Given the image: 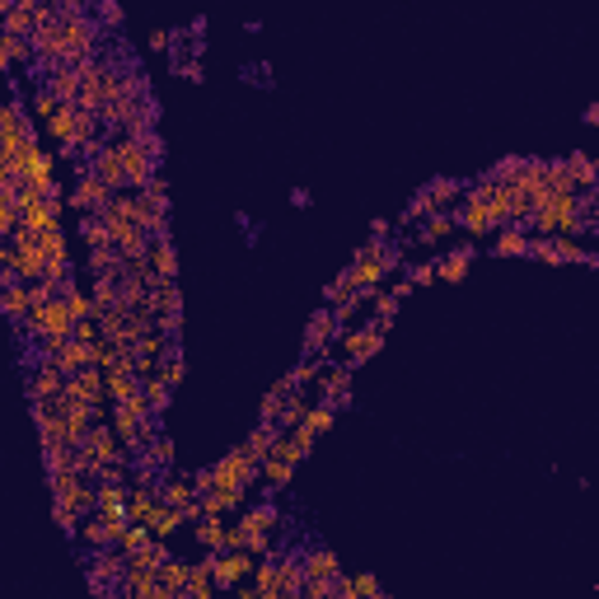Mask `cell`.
Instances as JSON below:
<instances>
[{"instance_id": "ba28073f", "label": "cell", "mask_w": 599, "mask_h": 599, "mask_svg": "<svg viewBox=\"0 0 599 599\" xmlns=\"http://www.w3.org/2000/svg\"><path fill=\"white\" fill-rule=\"evenodd\" d=\"M276 525H282V510H276L272 501H262V506L244 510V520H239L244 548H249L253 557H267V552H272V529H276Z\"/></svg>"}, {"instance_id": "f1b7e54d", "label": "cell", "mask_w": 599, "mask_h": 599, "mask_svg": "<svg viewBox=\"0 0 599 599\" xmlns=\"http://www.w3.org/2000/svg\"><path fill=\"white\" fill-rule=\"evenodd\" d=\"M305 572H300V552L295 557H276V599H300Z\"/></svg>"}, {"instance_id": "3957f363", "label": "cell", "mask_w": 599, "mask_h": 599, "mask_svg": "<svg viewBox=\"0 0 599 599\" xmlns=\"http://www.w3.org/2000/svg\"><path fill=\"white\" fill-rule=\"evenodd\" d=\"M24 328H28V337L43 347V356L48 351H57L70 333H75V318H70V309H66V300H61V291L52 295V300H43V305H33L28 309V318H24Z\"/></svg>"}, {"instance_id": "9c48e42d", "label": "cell", "mask_w": 599, "mask_h": 599, "mask_svg": "<svg viewBox=\"0 0 599 599\" xmlns=\"http://www.w3.org/2000/svg\"><path fill=\"white\" fill-rule=\"evenodd\" d=\"M258 567V557L249 548H225V552H211V576H216V590H234L239 581H249Z\"/></svg>"}, {"instance_id": "d590c367", "label": "cell", "mask_w": 599, "mask_h": 599, "mask_svg": "<svg viewBox=\"0 0 599 599\" xmlns=\"http://www.w3.org/2000/svg\"><path fill=\"white\" fill-rule=\"evenodd\" d=\"M75 539H85L90 548H108V543L117 539V529H112V525L103 520V515H99V510H90V515H85V520H80V534H75Z\"/></svg>"}, {"instance_id": "9a60e30c", "label": "cell", "mask_w": 599, "mask_h": 599, "mask_svg": "<svg viewBox=\"0 0 599 599\" xmlns=\"http://www.w3.org/2000/svg\"><path fill=\"white\" fill-rule=\"evenodd\" d=\"M455 225H459V230H468V234H492V230H497V220H492L487 202H483V197H477L473 187L464 192V207L455 211Z\"/></svg>"}, {"instance_id": "11a10c76", "label": "cell", "mask_w": 599, "mask_h": 599, "mask_svg": "<svg viewBox=\"0 0 599 599\" xmlns=\"http://www.w3.org/2000/svg\"><path fill=\"white\" fill-rule=\"evenodd\" d=\"M431 211H435V207H431V197H426V192H417L412 202H408V211H403V220L412 225V220H426Z\"/></svg>"}, {"instance_id": "484cf974", "label": "cell", "mask_w": 599, "mask_h": 599, "mask_svg": "<svg viewBox=\"0 0 599 599\" xmlns=\"http://www.w3.org/2000/svg\"><path fill=\"white\" fill-rule=\"evenodd\" d=\"M61 384H66V375H61V370L48 361V356H43V361L33 366V375H28V398H57Z\"/></svg>"}, {"instance_id": "7bdbcfd3", "label": "cell", "mask_w": 599, "mask_h": 599, "mask_svg": "<svg viewBox=\"0 0 599 599\" xmlns=\"http://www.w3.org/2000/svg\"><path fill=\"white\" fill-rule=\"evenodd\" d=\"M370 305H375V324L389 333L393 318H398V305H403V300H398L393 291H380V286H375V291H370Z\"/></svg>"}, {"instance_id": "f546056e", "label": "cell", "mask_w": 599, "mask_h": 599, "mask_svg": "<svg viewBox=\"0 0 599 599\" xmlns=\"http://www.w3.org/2000/svg\"><path fill=\"white\" fill-rule=\"evenodd\" d=\"M112 192H127V178H123V165H117V155H112V141L108 145H94V165H90Z\"/></svg>"}, {"instance_id": "db71d44e", "label": "cell", "mask_w": 599, "mask_h": 599, "mask_svg": "<svg viewBox=\"0 0 599 599\" xmlns=\"http://www.w3.org/2000/svg\"><path fill=\"white\" fill-rule=\"evenodd\" d=\"M61 108V99L52 94V90H37V99H33V112H37V123H48V117Z\"/></svg>"}, {"instance_id": "5bb4252c", "label": "cell", "mask_w": 599, "mask_h": 599, "mask_svg": "<svg viewBox=\"0 0 599 599\" xmlns=\"http://www.w3.org/2000/svg\"><path fill=\"white\" fill-rule=\"evenodd\" d=\"M48 361H52L61 375H75V370L94 366V342H85V337H66L57 351H48Z\"/></svg>"}, {"instance_id": "2e32d148", "label": "cell", "mask_w": 599, "mask_h": 599, "mask_svg": "<svg viewBox=\"0 0 599 599\" xmlns=\"http://www.w3.org/2000/svg\"><path fill=\"white\" fill-rule=\"evenodd\" d=\"M187 567H192V562L165 557V562L155 567V599H183V590H187Z\"/></svg>"}, {"instance_id": "ffe728a7", "label": "cell", "mask_w": 599, "mask_h": 599, "mask_svg": "<svg viewBox=\"0 0 599 599\" xmlns=\"http://www.w3.org/2000/svg\"><path fill=\"white\" fill-rule=\"evenodd\" d=\"M468 267H473V244H455L445 258H435V282L459 286L464 276H468Z\"/></svg>"}, {"instance_id": "6125c7cd", "label": "cell", "mask_w": 599, "mask_h": 599, "mask_svg": "<svg viewBox=\"0 0 599 599\" xmlns=\"http://www.w3.org/2000/svg\"><path fill=\"white\" fill-rule=\"evenodd\" d=\"M370 239H389V220H375V225H370Z\"/></svg>"}, {"instance_id": "4316f807", "label": "cell", "mask_w": 599, "mask_h": 599, "mask_svg": "<svg viewBox=\"0 0 599 599\" xmlns=\"http://www.w3.org/2000/svg\"><path fill=\"white\" fill-rule=\"evenodd\" d=\"M61 103H80V66H48V85Z\"/></svg>"}, {"instance_id": "f6af8a7d", "label": "cell", "mask_w": 599, "mask_h": 599, "mask_svg": "<svg viewBox=\"0 0 599 599\" xmlns=\"http://www.w3.org/2000/svg\"><path fill=\"white\" fill-rule=\"evenodd\" d=\"M80 239H85L90 249H108V244H112V239H108V225H103L99 211H85V220H80Z\"/></svg>"}, {"instance_id": "60d3db41", "label": "cell", "mask_w": 599, "mask_h": 599, "mask_svg": "<svg viewBox=\"0 0 599 599\" xmlns=\"http://www.w3.org/2000/svg\"><path fill=\"white\" fill-rule=\"evenodd\" d=\"M253 590H258V599H276V557L267 552V557H258V567H253Z\"/></svg>"}, {"instance_id": "74e56055", "label": "cell", "mask_w": 599, "mask_h": 599, "mask_svg": "<svg viewBox=\"0 0 599 599\" xmlns=\"http://www.w3.org/2000/svg\"><path fill=\"white\" fill-rule=\"evenodd\" d=\"M28 57H33V43H28V37L0 33V70H10V66H19V61H28Z\"/></svg>"}, {"instance_id": "be15d7a7", "label": "cell", "mask_w": 599, "mask_h": 599, "mask_svg": "<svg viewBox=\"0 0 599 599\" xmlns=\"http://www.w3.org/2000/svg\"><path fill=\"white\" fill-rule=\"evenodd\" d=\"M10 10H15V0H0V19H5Z\"/></svg>"}, {"instance_id": "94428289", "label": "cell", "mask_w": 599, "mask_h": 599, "mask_svg": "<svg viewBox=\"0 0 599 599\" xmlns=\"http://www.w3.org/2000/svg\"><path fill=\"white\" fill-rule=\"evenodd\" d=\"M192 492H197V497L211 492V468H197V473H192Z\"/></svg>"}, {"instance_id": "7dc6e473", "label": "cell", "mask_w": 599, "mask_h": 599, "mask_svg": "<svg viewBox=\"0 0 599 599\" xmlns=\"http://www.w3.org/2000/svg\"><path fill=\"white\" fill-rule=\"evenodd\" d=\"M459 187H464L459 178H435V183L426 187V197H431V207H435V211H445V207L455 202V197H459Z\"/></svg>"}, {"instance_id": "91938a15", "label": "cell", "mask_w": 599, "mask_h": 599, "mask_svg": "<svg viewBox=\"0 0 599 599\" xmlns=\"http://www.w3.org/2000/svg\"><path fill=\"white\" fill-rule=\"evenodd\" d=\"M169 43H174L169 28H150V52H169Z\"/></svg>"}, {"instance_id": "9f6ffc18", "label": "cell", "mask_w": 599, "mask_h": 599, "mask_svg": "<svg viewBox=\"0 0 599 599\" xmlns=\"http://www.w3.org/2000/svg\"><path fill=\"white\" fill-rule=\"evenodd\" d=\"M351 291H356V286H351V272H342L337 282H328V286H324V300H333V305H337V300H347Z\"/></svg>"}, {"instance_id": "b9f144b4", "label": "cell", "mask_w": 599, "mask_h": 599, "mask_svg": "<svg viewBox=\"0 0 599 599\" xmlns=\"http://www.w3.org/2000/svg\"><path fill=\"white\" fill-rule=\"evenodd\" d=\"M333 422H337V408H333V403H314V408H305V417H300L295 426L324 435V431H333Z\"/></svg>"}, {"instance_id": "7a4b0ae2", "label": "cell", "mask_w": 599, "mask_h": 599, "mask_svg": "<svg viewBox=\"0 0 599 599\" xmlns=\"http://www.w3.org/2000/svg\"><path fill=\"white\" fill-rule=\"evenodd\" d=\"M43 127H48V136H52L66 155L94 150V145H99V117H94L90 108H80V103H61Z\"/></svg>"}, {"instance_id": "83f0119b", "label": "cell", "mask_w": 599, "mask_h": 599, "mask_svg": "<svg viewBox=\"0 0 599 599\" xmlns=\"http://www.w3.org/2000/svg\"><path fill=\"white\" fill-rule=\"evenodd\" d=\"M220 590H216V576H211V552L202 557V562H192L187 567V590H183V599H216Z\"/></svg>"}, {"instance_id": "6da1fadb", "label": "cell", "mask_w": 599, "mask_h": 599, "mask_svg": "<svg viewBox=\"0 0 599 599\" xmlns=\"http://www.w3.org/2000/svg\"><path fill=\"white\" fill-rule=\"evenodd\" d=\"M70 464H75L80 473H90L94 483H99V477H112V473H123V464H127V450H123V441H117V435H112V426H108V422L99 417V422H90L85 441L75 445Z\"/></svg>"}, {"instance_id": "7402d4cb", "label": "cell", "mask_w": 599, "mask_h": 599, "mask_svg": "<svg viewBox=\"0 0 599 599\" xmlns=\"http://www.w3.org/2000/svg\"><path fill=\"white\" fill-rule=\"evenodd\" d=\"M28 309H33L28 282H19V276H15V282H5V286H0V314H5V318L24 324V318H28Z\"/></svg>"}, {"instance_id": "d6986e66", "label": "cell", "mask_w": 599, "mask_h": 599, "mask_svg": "<svg viewBox=\"0 0 599 599\" xmlns=\"http://www.w3.org/2000/svg\"><path fill=\"white\" fill-rule=\"evenodd\" d=\"M295 468H300V464H291V459H282V455H267V459L258 464V483H262L267 492H286V487L295 483Z\"/></svg>"}, {"instance_id": "ac0fdd59", "label": "cell", "mask_w": 599, "mask_h": 599, "mask_svg": "<svg viewBox=\"0 0 599 599\" xmlns=\"http://www.w3.org/2000/svg\"><path fill=\"white\" fill-rule=\"evenodd\" d=\"M333 594L337 599H384V585L370 572H356V576H333Z\"/></svg>"}, {"instance_id": "d4e9b609", "label": "cell", "mask_w": 599, "mask_h": 599, "mask_svg": "<svg viewBox=\"0 0 599 599\" xmlns=\"http://www.w3.org/2000/svg\"><path fill=\"white\" fill-rule=\"evenodd\" d=\"M300 572H305V581H309V576L333 581V576L342 572V562H337L333 548H309V552H300Z\"/></svg>"}, {"instance_id": "7c38bea8", "label": "cell", "mask_w": 599, "mask_h": 599, "mask_svg": "<svg viewBox=\"0 0 599 599\" xmlns=\"http://www.w3.org/2000/svg\"><path fill=\"white\" fill-rule=\"evenodd\" d=\"M123 552H117L112 543L108 548H99L94 557H90V590L94 594H117V581H123Z\"/></svg>"}, {"instance_id": "52a82bcc", "label": "cell", "mask_w": 599, "mask_h": 599, "mask_svg": "<svg viewBox=\"0 0 599 599\" xmlns=\"http://www.w3.org/2000/svg\"><path fill=\"white\" fill-rule=\"evenodd\" d=\"M258 483V459L244 455V445H234L225 450V459L211 464V492L216 487H230V492H249Z\"/></svg>"}, {"instance_id": "ee69618b", "label": "cell", "mask_w": 599, "mask_h": 599, "mask_svg": "<svg viewBox=\"0 0 599 599\" xmlns=\"http://www.w3.org/2000/svg\"><path fill=\"white\" fill-rule=\"evenodd\" d=\"M272 441H276V426H272V422H258V426H253V435L244 441V455L262 464V459H267V450H272Z\"/></svg>"}, {"instance_id": "680465c9", "label": "cell", "mask_w": 599, "mask_h": 599, "mask_svg": "<svg viewBox=\"0 0 599 599\" xmlns=\"http://www.w3.org/2000/svg\"><path fill=\"white\" fill-rule=\"evenodd\" d=\"M99 19L117 28V24H123V5H117V0H99Z\"/></svg>"}, {"instance_id": "6f0895ef", "label": "cell", "mask_w": 599, "mask_h": 599, "mask_svg": "<svg viewBox=\"0 0 599 599\" xmlns=\"http://www.w3.org/2000/svg\"><path fill=\"white\" fill-rule=\"evenodd\" d=\"M408 282H412V286H431V282H435V258H431V262H417Z\"/></svg>"}, {"instance_id": "c3c4849f", "label": "cell", "mask_w": 599, "mask_h": 599, "mask_svg": "<svg viewBox=\"0 0 599 599\" xmlns=\"http://www.w3.org/2000/svg\"><path fill=\"white\" fill-rule=\"evenodd\" d=\"M61 300H66V309H70V318H90L94 314V295H85V291H80V286H61Z\"/></svg>"}, {"instance_id": "4dcf8cb0", "label": "cell", "mask_w": 599, "mask_h": 599, "mask_svg": "<svg viewBox=\"0 0 599 599\" xmlns=\"http://www.w3.org/2000/svg\"><path fill=\"white\" fill-rule=\"evenodd\" d=\"M141 393H145V403H150V412L159 417V412H169V403H174V384L165 380V375H141Z\"/></svg>"}, {"instance_id": "4fadbf2b", "label": "cell", "mask_w": 599, "mask_h": 599, "mask_svg": "<svg viewBox=\"0 0 599 599\" xmlns=\"http://www.w3.org/2000/svg\"><path fill=\"white\" fill-rule=\"evenodd\" d=\"M108 197H112V187H108L94 169H85V174H80V183H75V192L66 197V207H75V211H99V207H108Z\"/></svg>"}, {"instance_id": "8992f818", "label": "cell", "mask_w": 599, "mask_h": 599, "mask_svg": "<svg viewBox=\"0 0 599 599\" xmlns=\"http://www.w3.org/2000/svg\"><path fill=\"white\" fill-rule=\"evenodd\" d=\"M15 207H19V230H33V234H48L61 225V211H66V197H43L37 187L19 183L15 192Z\"/></svg>"}, {"instance_id": "f35d334b", "label": "cell", "mask_w": 599, "mask_h": 599, "mask_svg": "<svg viewBox=\"0 0 599 599\" xmlns=\"http://www.w3.org/2000/svg\"><path fill=\"white\" fill-rule=\"evenodd\" d=\"M305 408H309V403H305V393H295V389H286V398H282V408H276V417H272V426H276V431H291V426H295V422L305 417Z\"/></svg>"}, {"instance_id": "681fc988", "label": "cell", "mask_w": 599, "mask_h": 599, "mask_svg": "<svg viewBox=\"0 0 599 599\" xmlns=\"http://www.w3.org/2000/svg\"><path fill=\"white\" fill-rule=\"evenodd\" d=\"M145 539H150V525H136V520H127V529L112 539V548H117V552H136Z\"/></svg>"}, {"instance_id": "d6a6232c", "label": "cell", "mask_w": 599, "mask_h": 599, "mask_svg": "<svg viewBox=\"0 0 599 599\" xmlns=\"http://www.w3.org/2000/svg\"><path fill=\"white\" fill-rule=\"evenodd\" d=\"M155 506H159V492H155L150 483H136V487H127V520L145 525Z\"/></svg>"}, {"instance_id": "e575fe53", "label": "cell", "mask_w": 599, "mask_h": 599, "mask_svg": "<svg viewBox=\"0 0 599 599\" xmlns=\"http://www.w3.org/2000/svg\"><path fill=\"white\" fill-rule=\"evenodd\" d=\"M225 529H230V525H225V515H202L192 534H197V543H202L207 552H225Z\"/></svg>"}, {"instance_id": "f5cc1de1", "label": "cell", "mask_w": 599, "mask_h": 599, "mask_svg": "<svg viewBox=\"0 0 599 599\" xmlns=\"http://www.w3.org/2000/svg\"><path fill=\"white\" fill-rule=\"evenodd\" d=\"M286 389H291V384L282 380V384H276V389H267V393H262V408H258V422H272V417H276V408H282V398H286Z\"/></svg>"}, {"instance_id": "30bf717a", "label": "cell", "mask_w": 599, "mask_h": 599, "mask_svg": "<svg viewBox=\"0 0 599 599\" xmlns=\"http://www.w3.org/2000/svg\"><path fill=\"white\" fill-rule=\"evenodd\" d=\"M380 347H384V328L375 324V318L361 324V328H351V333H337V351H342L347 366H366Z\"/></svg>"}, {"instance_id": "8fae6325", "label": "cell", "mask_w": 599, "mask_h": 599, "mask_svg": "<svg viewBox=\"0 0 599 599\" xmlns=\"http://www.w3.org/2000/svg\"><path fill=\"white\" fill-rule=\"evenodd\" d=\"M61 398H70V403H85V408H99V412H108L103 370H99V366H85V370L66 375V384H61Z\"/></svg>"}, {"instance_id": "816d5d0a", "label": "cell", "mask_w": 599, "mask_h": 599, "mask_svg": "<svg viewBox=\"0 0 599 599\" xmlns=\"http://www.w3.org/2000/svg\"><path fill=\"white\" fill-rule=\"evenodd\" d=\"M112 305H117V276H99V282H94V314L112 309Z\"/></svg>"}, {"instance_id": "e0dca14e", "label": "cell", "mask_w": 599, "mask_h": 599, "mask_svg": "<svg viewBox=\"0 0 599 599\" xmlns=\"http://www.w3.org/2000/svg\"><path fill=\"white\" fill-rule=\"evenodd\" d=\"M145 267L155 276H165V282H174L178 276V249L169 234H150V249H145Z\"/></svg>"}, {"instance_id": "f907efd6", "label": "cell", "mask_w": 599, "mask_h": 599, "mask_svg": "<svg viewBox=\"0 0 599 599\" xmlns=\"http://www.w3.org/2000/svg\"><path fill=\"white\" fill-rule=\"evenodd\" d=\"M318 370H324V361H314V356H305V361H300V366L286 375V384H291V389H309V384L318 380Z\"/></svg>"}, {"instance_id": "836d02e7", "label": "cell", "mask_w": 599, "mask_h": 599, "mask_svg": "<svg viewBox=\"0 0 599 599\" xmlns=\"http://www.w3.org/2000/svg\"><path fill=\"white\" fill-rule=\"evenodd\" d=\"M501 258H529V230L525 225H501L497 244H492Z\"/></svg>"}, {"instance_id": "bcb514c9", "label": "cell", "mask_w": 599, "mask_h": 599, "mask_svg": "<svg viewBox=\"0 0 599 599\" xmlns=\"http://www.w3.org/2000/svg\"><path fill=\"white\" fill-rule=\"evenodd\" d=\"M145 464L150 468H174V441H169V435H150V441H145Z\"/></svg>"}, {"instance_id": "8d00e7d4", "label": "cell", "mask_w": 599, "mask_h": 599, "mask_svg": "<svg viewBox=\"0 0 599 599\" xmlns=\"http://www.w3.org/2000/svg\"><path fill=\"white\" fill-rule=\"evenodd\" d=\"M459 225H455V211H431L426 216V225L417 230V239H422V244H441V239H450Z\"/></svg>"}, {"instance_id": "277c9868", "label": "cell", "mask_w": 599, "mask_h": 599, "mask_svg": "<svg viewBox=\"0 0 599 599\" xmlns=\"http://www.w3.org/2000/svg\"><path fill=\"white\" fill-rule=\"evenodd\" d=\"M112 155H117V165H123L127 192H141L155 178V169H159V141H155V132L150 136H117Z\"/></svg>"}, {"instance_id": "44dd1931", "label": "cell", "mask_w": 599, "mask_h": 599, "mask_svg": "<svg viewBox=\"0 0 599 599\" xmlns=\"http://www.w3.org/2000/svg\"><path fill=\"white\" fill-rule=\"evenodd\" d=\"M337 333H342V324L333 318V309H318V314L309 318V328H305V351H309V356H314V351H324Z\"/></svg>"}, {"instance_id": "603a6c76", "label": "cell", "mask_w": 599, "mask_h": 599, "mask_svg": "<svg viewBox=\"0 0 599 599\" xmlns=\"http://www.w3.org/2000/svg\"><path fill=\"white\" fill-rule=\"evenodd\" d=\"M351 375H356V366H333L328 375H324V384H318V393H324V403H333V408H347V398H351Z\"/></svg>"}, {"instance_id": "ab89813d", "label": "cell", "mask_w": 599, "mask_h": 599, "mask_svg": "<svg viewBox=\"0 0 599 599\" xmlns=\"http://www.w3.org/2000/svg\"><path fill=\"white\" fill-rule=\"evenodd\" d=\"M117 594H127V599H155V572H123Z\"/></svg>"}, {"instance_id": "5b68a950", "label": "cell", "mask_w": 599, "mask_h": 599, "mask_svg": "<svg viewBox=\"0 0 599 599\" xmlns=\"http://www.w3.org/2000/svg\"><path fill=\"white\" fill-rule=\"evenodd\" d=\"M398 258H403V253H398V244H389V239H366V244L356 249L351 267H347L351 272V286L356 291H375L384 276L398 267Z\"/></svg>"}, {"instance_id": "1f68e13d", "label": "cell", "mask_w": 599, "mask_h": 599, "mask_svg": "<svg viewBox=\"0 0 599 599\" xmlns=\"http://www.w3.org/2000/svg\"><path fill=\"white\" fill-rule=\"evenodd\" d=\"M562 174H567V183H572L576 192H590V187H594V178H599V174H594V159H590V155H581V150L562 159Z\"/></svg>"}, {"instance_id": "cb8c5ba5", "label": "cell", "mask_w": 599, "mask_h": 599, "mask_svg": "<svg viewBox=\"0 0 599 599\" xmlns=\"http://www.w3.org/2000/svg\"><path fill=\"white\" fill-rule=\"evenodd\" d=\"M145 525H150L155 539H165V543H169V539L187 525V510H183V506H165V501H159V506L150 510V520H145Z\"/></svg>"}]
</instances>
